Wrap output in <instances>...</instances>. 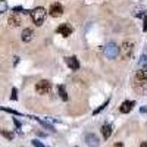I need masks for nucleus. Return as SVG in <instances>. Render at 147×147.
<instances>
[{"label":"nucleus","instance_id":"22","mask_svg":"<svg viewBox=\"0 0 147 147\" xmlns=\"http://www.w3.org/2000/svg\"><path fill=\"white\" fill-rule=\"evenodd\" d=\"M113 147H124V144L118 141V143H115V144H113Z\"/></svg>","mask_w":147,"mask_h":147},{"label":"nucleus","instance_id":"17","mask_svg":"<svg viewBox=\"0 0 147 147\" xmlns=\"http://www.w3.org/2000/svg\"><path fill=\"white\" fill-rule=\"evenodd\" d=\"M107 105H109V100H106V102H105V103H103V105H102V106L99 107V109H96V110H94V115H97V113H100V112H102V110H103V109H105V107H106Z\"/></svg>","mask_w":147,"mask_h":147},{"label":"nucleus","instance_id":"5","mask_svg":"<svg viewBox=\"0 0 147 147\" xmlns=\"http://www.w3.org/2000/svg\"><path fill=\"white\" fill-rule=\"evenodd\" d=\"M105 53H106V56L109 57V59H115L116 56H118V53H119V47L115 44V43H107L106 44V47H105Z\"/></svg>","mask_w":147,"mask_h":147},{"label":"nucleus","instance_id":"13","mask_svg":"<svg viewBox=\"0 0 147 147\" xmlns=\"http://www.w3.org/2000/svg\"><path fill=\"white\" fill-rule=\"evenodd\" d=\"M112 132H113V127L110 125V124H105L102 127V134H103V137L107 140L110 136H112Z\"/></svg>","mask_w":147,"mask_h":147},{"label":"nucleus","instance_id":"19","mask_svg":"<svg viewBox=\"0 0 147 147\" xmlns=\"http://www.w3.org/2000/svg\"><path fill=\"white\" fill-rule=\"evenodd\" d=\"M31 143H32V146H34V147H46V146H44L41 141H38V140H32Z\"/></svg>","mask_w":147,"mask_h":147},{"label":"nucleus","instance_id":"23","mask_svg":"<svg viewBox=\"0 0 147 147\" xmlns=\"http://www.w3.org/2000/svg\"><path fill=\"white\" fill-rule=\"evenodd\" d=\"M143 30H144V31L147 30V25H146V16H144V21H143Z\"/></svg>","mask_w":147,"mask_h":147},{"label":"nucleus","instance_id":"2","mask_svg":"<svg viewBox=\"0 0 147 147\" xmlns=\"http://www.w3.org/2000/svg\"><path fill=\"white\" fill-rule=\"evenodd\" d=\"M30 13H31V18H32V21H34L35 25H37V27H41L43 22H44V19H46V9L41 7V6H38V7L30 10Z\"/></svg>","mask_w":147,"mask_h":147},{"label":"nucleus","instance_id":"20","mask_svg":"<svg viewBox=\"0 0 147 147\" xmlns=\"http://www.w3.org/2000/svg\"><path fill=\"white\" fill-rule=\"evenodd\" d=\"M10 99L12 100H16L18 96H16V88H12V94H10Z\"/></svg>","mask_w":147,"mask_h":147},{"label":"nucleus","instance_id":"24","mask_svg":"<svg viewBox=\"0 0 147 147\" xmlns=\"http://www.w3.org/2000/svg\"><path fill=\"white\" fill-rule=\"evenodd\" d=\"M140 147H147V143H146V141H143V143H141V146H140Z\"/></svg>","mask_w":147,"mask_h":147},{"label":"nucleus","instance_id":"12","mask_svg":"<svg viewBox=\"0 0 147 147\" xmlns=\"http://www.w3.org/2000/svg\"><path fill=\"white\" fill-rule=\"evenodd\" d=\"M7 22H9V25L10 27H18V25H21V16L19 15H16V13H12L10 16H9V19H7Z\"/></svg>","mask_w":147,"mask_h":147},{"label":"nucleus","instance_id":"9","mask_svg":"<svg viewBox=\"0 0 147 147\" xmlns=\"http://www.w3.org/2000/svg\"><path fill=\"white\" fill-rule=\"evenodd\" d=\"M134 105H136V102H134V100H125L124 103L121 105L119 112L121 113H129L131 110H132V107H134Z\"/></svg>","mask_w":147,"mask_h":147},{"label":"nucleus","instance_id":"21","mask_svg":"<svg viewBox=\"0 0 147 147\" xmlns=\"http://www.w3.org/2000/svg\"><path fill=\"white\" fill-rule=\"evenodd\" d=\"M13 122H15V125H16L18 128H21V122H19V121H18L16 118H13Z\"/></svg>","mask_w":147,"mask_h":147},{"label":"nucleus","instance_id":"10","mask_svg":"<svg viewBox=\"0 0 147 147\" xmlns=\"http://www.w3.org/2000/svg\"><path fill=\"white\" fill-rule=\"evenodd\" d=\"M59 34H62L63 37H69L72 34V28L68 25V24H62V25H59L57 30H56Z\"/></svg>","mask_w":147,"mask_h":147},{"label":"nucleus","instance_id":"8","mask_svg":"<svg viewBox=\"0 0 147 147\" xmlns=\"http://www.w3.org/2000/svg\"><path fill=\"white\" fill-rule=\"evenodd\" d=\"M65 62L66 65L72 69V71H78L80 69V62L75 56H69V57H65Z\"/></svg>","mask_w":147,"mask_h":147},{"label":"nucleus","instance_id":"7","mask_svg":"<svg viewBox=\"0 0 147 147\" xmlns=\"http://www.w3.org/2000/svg\"><path fill=\"white\" fill-rule=\"evenodd\" d=\"M85 143H87L88 147H97L100 144L99 137H97L96 134H87V136H85Z\"/></svg>","mask_w":147,"mask_h":147},{"label":"nucleus","instance_id":"3","mask_svg":"<svg viewBox=\"0 0 147 147\" xmlns=\"http://www.w3.org/2000/svg\"><path fill=\"white\" fill-rule=\"evenodd\" d=\"M50 90H52V84L47 80H41L35 84V91L38 94H47V93H50Z\"/></svg>","mask_w":147,"mask_h":147},{"label":"nucleus","instance_id":"4","mask_svg":"<svg viewBox=\"0 0 147 147\" xmlns=\"http://www.w3.org/2000/svg\"><path fill=\"white\" fill-rule=\"evenodd\" d=\"M132 49H134V43H132V41H129V40H125L124 43L121 44L119 52L122 53V56H124V57L127 59V57H129V56H131Z\"/></svg>","mask_w":147,"mask_h":147},{"label":"nucleus","instance_id":"11","mask_svg":"<svg viewBox=\"0 0 147 147\" xmlns=\"http://www.w3.org/2000/svg\"><path fill=\"white\" fill-rule=\"evenodd\" d=\"M21 37H22V41L24 43H30L34 38V32H32L31 28H25V30L22 31V35Z\"/></svg>","mask_w":147,"mask_h":147},{"label":"nucleus","instance_id":"1","mask_svg":"<svg viewBox=\"0 0 147 147\" xmlns=\"http://www.w3.org/2000/svg\"><path fill=\"white\" fill-rule=\"evenodd\" d=\"M132 87L138 94H144L146 93V69H140L136 77L132 80Z\"/></svg>","mask_w":147,"mask_h":147},{"label":"nucleus","instance_id":"16","mask_svg":"<svg viewBox=\"0 0 147 147\" xmlns=\"http://www.w3.org/2000/svg\"><path fill=\"white\" fill-rule=\"evenodd\" d=\"M2 110H5V112H7V113H12V115H22V113H19V112H16V110H13V109H9V107H2Z\"/></svg>","mask_w":147,"mask_h":147},{"label":"nucleus","instance_id":"14","mask_svg":"<svg viewBox=\"0 0 147 147\" xmlns=\"http://www.w3.org/2000/svg\"><path fill=\"white\" fill-rule=\"evenodd\" d=\"M57 91H59L60 97H62L63 100H68V94H66V90H65L63 85H59V87H57Z\"/></svg>","mask_w":147,"mask_h":147},{"label":"nucleus","instance_id":"6","mask_svg":"<svg viewBox=\"0 0 147 147\" xmlns=\"http://www.w3.org/2000/svg\"><path fill=\"white\" fill-rule=\"evenodd\" d=\"M49 13H50L53 18H59L60 15L63 13V6L60 3H53L50 6V10H49Z\"/></svg>","mask_w":147,"mask_h":147},{"label":"nucleus","instance_id":"15","mask_svg":"<svg viewBox=\"0 0 147 147\" xmlns=\"http://www.w3.org/2000/svg\"><path fill=\"white\" fill-rule=\"evenodd\" d=\"M6 10H7V3L5 0H2V2H0V15H3Z\"/></svg>","mask_w":147,"mask_h":147},{"label":"nucleus","instance_id":"25","mask_svg":"<svg viewBox=\"0 0 147 147\" xmlns=\"http://www.w3.org/2000/svg\"><path fill=\"white\" fill-rule=\"evenodd\" d=\"M0 2H2V0H0Z\"/></svg>","mask_w":147,"mask_h":147},{"label":"nucleus","instance_id":"18","mask_svg":"<svg viewBox=\"0 0 147 147\" xmlns=\"http://www.w3.org/2000/svg\"><path fill=\"white\" fill-rule=\"evenodd\" d=\"M2 136L3 137H6V138H9V140H12V138H13V132H9V131H2Z\"/></svg>","mask_w":147,"mask_h":147}]
</instances>
